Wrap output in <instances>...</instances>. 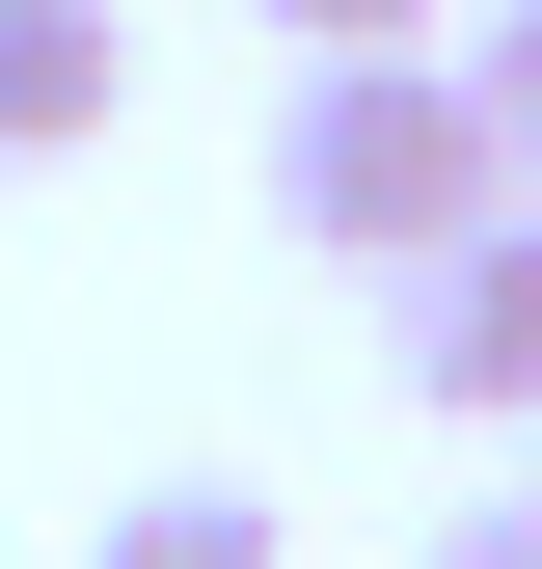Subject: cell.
I'll use <instances>...</instances> for the list:
<instances>
[{
  "label": "cell",
  "instance_id": "1",
  "mask_svg": "<svg viewBox=\"0 0 542 569\" xmlns=\"http://www.w3.org/2000/svg\"><path fill=\"white\" fill-rule=\"evenodd\" d=\"M271 218H299L325 271H434V244H489L515 218V163H489V109H461V54H299V109H271Z\"/></svg>",
  "mask_w": 542,
  "mask_h": 569
},
{
  "label": "cell",
  "instance_id": "2",
  "mask_svg": "<svg viewBox=\"0 0 542 569\" xmlns=\"http://www.w3.org/2000/svg\"><path fill=\"white\" fill-rule=\"evenodd\" d=\"M406 380H434L461 435H542V218H489V244L406 271Z\"/></svg>",
  "mask_w": 542,
  "mask_h": 569
},
{
  "label": "cell",
  "instance_id": "3",
  "mask_svg": "<svg viewBox=\"0 0 542 569\" xmlns=\"http://www.w3.org/2000/svg\"><path fill=\"white\" fill-rule=\"evenodd\" d=\"M136 82V0H0V163H82Z\"/></svg>",
  "mask_w": 542,
  "mask_h": 569
},
{
  "label": "cell",
  "instance_id": "4",
  "mask_svg": "<svg viewBox=\"0 0 542 569\" xmlns=\"http://www.w3.org/2000/svg\"><path fill=\"white\" fill-rule=\"evenodd\" d=\"M82 569H299V542H271V488L163 461V488H109V516H82Z\"/></svg>",
  "mask_w": 542,
  "mask_h": 569
},
{
  "label": "cell",
  "instance_id": "5",
  "mask_svg": "<svg viewBox=\"0 0 542 569\" xmlns=\"http://www.w3.org/2000/svg\"><path fill=\"white\" fill-rule=\"evenodd\" d=\"M461 109H489V163H515V218H542V0L461 28Z\"/></svg>",
  "mask_w": 542,
  "mask_h": 569
},
{
  "label": "cell",
  "instance_id": "6",
  "mask_svg": "<svg viewBox=\"0 0 542 569\" xmlns=\"http://www.w3.org/2000/svg\"><path fill=\"white\" fill-rule=\"evenodd\" d=\"M271 28H299V54H434L461 0H271Z\"/></svg>",
  "mask_w": 542,
  "mask_h": 569
},
{
  "label": "cell",
  "instance_id": "7",
  "mask_svg": "<svg viewBox=\"0 0 542 569\" xmlns=\"http://www.w3.org/2000/svg\"><path fill=\"white\" fill-rule=\"evenodd\" d=\"M434 569H542V488H515V516H434Z\"/></svg>",
  "mask_w": 542,
  "mask_h": 569
}]
</instances>
